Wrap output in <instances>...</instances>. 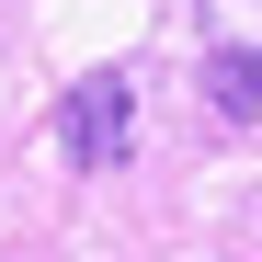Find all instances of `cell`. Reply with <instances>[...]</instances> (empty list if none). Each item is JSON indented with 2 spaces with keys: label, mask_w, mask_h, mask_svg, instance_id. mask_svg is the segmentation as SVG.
<instances>
[{
  "label": "cell",
  "mask_w": 262,
  "mask_h": 262,
  "mask_svg": "<svg viewBox=\"0 0 262 262\" xmlns=\"http://www.w3.org/2000/svg\"><path fill=\"white\" fill-rule=\"evenodd\" d=\"M57 148H69L80 171H114L125 148H137V92H125V69H92V80L57 103Z\"/></svg>",
  "instance_id": "1"
},
{
  "label": "cell",
  "mask_w": 262,
  "mask_h": 262,
  "mask_svg": "<svg viewBox=\"0 0 262 262\" xmlns=\"http://www.w3.org/2000/svg\"><path fill=\"white\" fill-rule=\"evenodd\" d=\"M205 103L228 114V125H251L262 114V46H216L205 57Z\"/></svg>",
  "instance_id": "2"
},
{
  "label": "cell",
  "mask_w": 262,
  "mask_h": 262,
  "mask_svg": "<svg viewBox=\"0 0 262 262\" xmlns=\"http://www.w3.org/2000/svg\"><path fill=\"white\" fill-rule=\"evenodd\" d=\"M216 46H262V0H194Z\"/></svg>",
  "instance_id": "3"
}]
</instances>
